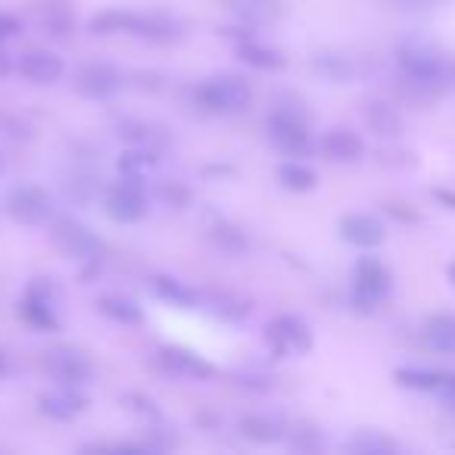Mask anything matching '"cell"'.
<instances>
[{"mask_svg": "<svg viewBox=\"0 0 455 455\" xmlns=\"http://www.w3.org/2000/svg\"><path fill=\"white\" fill-rule=\"evenodd\" d=\"M194 100H196V107H203L206 113L235 116V113L250 109V103H253V88H250V82L243 76L221 72V76H212L196 84Z\"/></svg>", "mask_w": 455, "mask_h": 455, "instance_id": "cell-1", "label": "cell"}, {"mask_svg": "<svg viewBox=\"0 0 455 455\" xmlns=\"http://www.w3.org/2000/svg\"><path fill=\"white\" fill-rule=\"evenodd\" d=\"M268 140L284 156H303L309 150V113L299 107V100L278 103L268 116Z\"/></svg>", "mask_w": 455, "mask_h": 455, "instance_id": "cell-2", "label": "cell"}, {"mask_svg": "<svg viewBox=\"0 0 455 455\" xmlns=\"http://www.w3.org/2000/svg\"><path fill=\"white\" fill-rule=\"evenodd\" d=\"M51 241L53 247L63 256L78 262H97L103 256V241L91 231L84 221L72 219V215H63L51 225Z\"/></svg>", "mask_w": 455, "mask_h": 455, "instance_id": "cell-3", "label": "cell"}, {"mask_svg": "<svg viewBox=\"0 0 455 455\" xmlns=\"http://www.w3.org/2000/svg\"><path fill=\"white\" fill-rule=\"evenodd\" d=\"M393 291V278H390V268L384 262L365 259L355 262V272H353V303L365 312H374Z\"/></svg>", "mask_w": 455, "mask_h": 455, "instance_id": "cell-4", "label": "cell"}, {"mask_svg": "<svg viewBox=\"0 0 455 455\" xmlns=\"http://www.w3.org/2000/svg\"><path fill=\"white\" fill-rule=\"evenodd\" d=\"M399 69L409 88L421 91V94H436L443 88V60L434 51H424V47H403L399 51Z\"/></svg>", "mask_w": 455, "mask_h": 455, "instance_id": "cell-5", "label": "cell"}, {"mask_svg": "<svg viewBox=\"0 0 455 455\" xmlns=\"http://www.w3.org/2000/svg\"><path fill=\"white\" fill-rule=\"evenodd\" d=\"M7 212L20 225H47L53 219V196L38 184H20L7 194Z\"/></svg>", "mask_w": 455, "mask_h": 455, "instance_id": "cell-6", "label": "cell"}, {"mask_svg": "<svg viewBox=\"0 0 455 455\" xmlns=\"http://www.w3.org/2000/svg\"><path fill=\"white\" fill-rule=\"evenodd\" d=\"M266 343L275 355H306L312 349V328L299 315H278L268 322Z\"/></svg>", "mask_w": 455, "mask_h": 455, "instance_id": "cell-7", "label": "cell"}, {"mask_svg": "<svg viewBox=\"0 0 455 455\" xmlns=\"http://www.w3.org/2000/svg\"><path fill=\"white\" fill-rule=\"evenodd\" d=\"M103 209L113 221L119 225H134L147 215V194H144V184L132 181V178H122L119 184L107 190L103 196Z\"/></svg>", "mask_w": 455, "mask_h": 455, "instance_id": "cell-8", "label": "cell"}, {"mask_svg": "<svg viewBox=\"0 0 455 455\" xmlns=\"http://www.w3.org/2000/svg\"><path fill=\"white\" fill-rule=\"evenodd\" d=\"M20 315L26 318L32 328L41 331H57L60 318H57V291H53L51 278H35L28 284L26 299L20 303Z\"/></svg>", "mask_w": 455, "mask_h": 455, "instance_id": "cell-9", "label": "cell"}, {"mask_svg": "<svg viewBox=\"0 0 455 455\" xmlns=\"http://www.w3.org/2000/svg\"><path fill=\"white\" fill-rule=\"evenodd\" d=\"M44 371L51 374L57 384H69V387H82L91 380L94 365L82 349L72 347H57L51 353H44Z\"/></svg>", "mask_w": 455, "mask_h": 455, "instance_id": "cell-10", "label": "cell"}, {"mask_svg": "<svg viewBox=\"0 0 455 455\" xmlns=\"http://www.w3.org/2000/svg\"><path fill=\"white\" fill-rule=\"evenodd\" d=\"M122 84H125L122 72L109 63H88L76 76V91L88 100H109L113 94H119Z\"/></svg>", "mask_w": 455, "mask_h": 455, "instance_id": "cell-11", "label": "cell"}, {"mask_svg": "<svg viewBox=\"0 0 455 455\" xmlns=\"http://www.w3.org/2000/svg\"><path fill=\"white\" fill-rule=\"evenodd\" d=\"M156 365L159 371L172 374V378H181V380H209L215 374V368L209 365L203 355L190 353L184 347H163L156 353Z\"/></svg>", "mask_w": 455, "mask_h": 455, "instance_id": "cell-12", "label": "cell"}, {"mask_svg": "<svg viewBox=\"0 0 455 455\" xmlns=\"http://www.w3.org/2000/svg\"><path fill=\"white\" fill-rule=\"evenodd\" d=\"M41 415H47L51 421H76L84 409H88V396L78 387L60 384L57 390H47L38 396Z\"/></svg>", "mask_w": 455, "mask_h": 455, "instance_id": "cell-13", "label": "cell"}, {"mask_svg": "<svg viewBox=\"0 0 455 455\" xmlns=\"http://www.w3.org/2000/svg\"><path fill=\"white\" fill-rule=\"evenodd\" d=\"M125 35L150 41V44H172V41H181L184 32H181V22L165 13H132Z\"/></svg>", "mask_w": 455, "mask_h": 455, "instance_id": "cell-14", "label": "cell"}, {"mask_svg": "<svg viewBox=\"0 0 455 455\" xmlns=\"http://www.w3.org/2000/svg\"><path fill=\"white\" fill-rule=\"evenodd\" d=\"M340 237L347 243L359 250H374L384 243L387 231H384V221L378 215H368V212H349L340 219Z\"/></svg>", "mask_w": 455, "mask_h": 455, "instance_id": "cell-15", "label": "cell"}, {"mask_svg": "<svg viewBox=\"0 0 455 455\" xmlns=\"http://www.w3.org/2000/svg\"><path fill=\"white\" fill-rule=\"evenodd\" d=\"M16 72L32 84H53V82H60L66 66H63V60L51 51H26L20 57V63H16Z\"/></svg>", "mask_w": 455, "mask_h": 455, "instance_id": "cell-16", "label": "cell"}, {"mask_svg": "<svg viewBox=\"0 0 455 455\" xmlns=\"http://www.w3.org/2000/svg\"><path fill=\"white\" fill-rule=\"evenodd\" d=\"M225 7L247 26H268L284 16V0H225Z\"/></svg>", "mask_w": 455, "mask_h": 455, "instance_id": "cell-17", "label": "cell"}, {"mask_svg": "<svg viewBox=\"0 0 455 455\" xmlns=\"http://www.w3.org/2000/svg\"><path fill=\"white\" fill-rule=\"evenodd\" d=\"M322 153L331 163H359L365 153V140L347 128H331L322 138Z\"/></svg>", "mask_w": 455, "mask_h": 455, "instance_id": "cell-18", "label": "cell"}, {"mask_svg": "<svg viewBox=\"0 0 455 455\" xmlns=\"http://www.w3.org/2000/svg\"><path fill=\"white\" fill-rule=\"evenodd\" d=\"M237 430H241L243 440L256 443V446H272V443H281L287 436V427L272 415H243L237 421Z\"/></svg>", "mask_w": 455, "mask_h": 455, "instance_id": "cell-19", "label": "cell"}, {"mask_svg": "<svg viewBox=\"0 0 455 455\" xmlns=\"http://www.w3.org/2000/svg\"><path fill=\"white\" fill-rule=\"evenodd\" d=\"M235 51H237V57H241L243 63L253 66V69H262V72H278V69H284V63H287L284 53L275 51V47H266L259 38H256V35L237 41Z\"/></svg>", "mask_w": 455, "mask_h": 455, "instance_id": "cell-20", "label": "cell"}, {"mask_svg": "<svg viewBox=\"0 0 455 455\" xmlns=\"http://www.w3.org/2000/svg\"><path fill=\"white\" fill-rule=\"evenodd\" d=\"M35 22H38L41 32L60 41L76 32V16H72L63 4H41V7H35Z\"/></svg>", "mask_w": 455, "mask_h": 455, "instance_id": "cell-21", "label": "cell"}, {"mask_svg": "<svg viewBox=\"0 0 455 455\" xmlns=\"http://www.w3.org/2000/svg\"><path fill=\"white\" fill-rule=\"evenodd\" d=\"M278 184L291 194H306L318 184V175L312 165L299 163V159H287V163L278 165Z\"/></svg>", "mask_w": 455, "mask_h": 455, "instance_id": "cell-22", "label": "cell"}, {"mask_svg": "<svg viewBox=\"0 0 455 455\" xmlns=\"http://www.w3.org/2000/svg\"><path fill=\"white\" fill-rule=\"evenodd\" d=\"M119 138H125L132 147L153 150V153H163V147H165V134L159 132L156 125H150V122H122Z\"/></svg>", "mask_w": 455, "mask_h": 455, "instance_id": "cell-23", "label": "cell"}, {"mask_svg": "<svg viewBox=\"0 0 455 455\" xmlns=\"http://www.w3.org/2000/svg\"><path fill=\"white\" fill-rule=\"evenodd\" d=\"M200 306L212 312V315L225 318V322H241V318H247V312H250V306L243 303V299L231 297V293H219V291L200 293Z\"/></svg>", "mask_w": 455, "mask_h": 455, "instance_id": "cell-24", "label": "cell"}, {"mask_svg": "<svg viewBox=\"0 0 455 455\" xmlns=\"http://www.w3.org/2000/svg\"><path fill=\"white\" fill-rule=\"evenodd\" d=\"M97 312L100 315H107L109 322H116V324H140L144 322V312H140V306L134 303V299H128V297H100L97 299Z\"/></svg>", "mask_w": 455, "mask_h": 455, "instance_id": "cell-25", "label": "cell"}, {"mask_svg": "<svg viewBox=\"0 0 455 455\" xmlns=\"http://www.w3.org/2000/svg\"><path fill=\"white\" fill-rule=\"evenodd\" d=\"M424 340L436 353L455 355V318L452 315H434L424 324Z\"/></svg>", "mask_w": 455, "mask_h": 455, "instance_id": "cell-26", "label": "cell"}, {"mask_svg": "<svg viewBox=\"0 0 455 455\" xmlns=\"http://www.w3.org/2000/svg\"><path fill=\"white\" fill-rule=\"evenodd\" d=\"M156 159L159 153L153 150H140V147H132L128 153H122L119 159V172L122 178H132V181H147V175H150L153 169H156Z\"/></svg>", "mask_w": 455, "mask_h": 455, "instance_id": "cell-27", "label": "cell"}, {"mask_svg": "<svg viewBox=\"0 0 455 455\" xmlns=\"http://www.w3.org/2000/svg\"><path fill=\"white\" fill-rule=\"evenodd\" d=\"M153 291H156L159 299H165V303H172V306H181V309L200 306V291H190L188 284H181V281H175V278H156L153 281Z\"/></svg>", "mask_w": 455, "mask_h": 455, "instance_id": "cell-28", "label": "cell"}, {"mask_svg": "<svg viewBox=\"0 0 455 455\" xmlns=\"http://www.w3.org/2000/svg\"><path fill=\"white\" fill-rule=\"evenodd\" d=\"M209 241H212L215 247H219L221 253H228V256H241V253H247V247H250L247 237H243L237 228L225 225V221H219V225L209 228Z\"/></svg>", "mask_w": 455, "mask_h": 455, "instance_id": "cell-29", "label": "cell"}, {"mask_svg": "<svg viewBox=\"0 0 455 455\" xmlns=\"http://www.w3.org/2000/svg\"><path fill=\"white\" fill-rule=\"evenodd\" d=\"M365 119H368V125H371L378 134H399V128H403V119H399V113L393 107H387V103H368V107H365Z\"/></svg>", "mask_w": 455, "mask_h": 455, "instance_id": "cell-30", "label": "cell"}, {"mask_svg": "<svg viewBox=\"0 0 455 455\" xmlns=\"http://www.w3.org/2000/svg\"><path fill=\"white\" fill-rule=\"evenodd\" d=\"M443 380V371H430V368H399L396 371V384L409 387V390H430L436 393V387H440Z\"/></svg>", "mask_w": 455, "mask_h": 455, "instance_id": "cell-31", "label": "cell"}, {"mask_svg": "<svg viewBox=\"0 0 455 455\" xmlns=\"http://www.w3.org/2000/svg\"><path fill=\"white\" fill-rule=\"evenodd\" d=\"M132 10H103L91 20V32L94 35H125Z\"/></svg>", "mask_w": 455, "mask_h": 455, "instance_id": "cell-32", "label": "cell"}, {"mask_svg": "<svg viewBox=\"0 0 455 455\" xmlns=\"http://www.w3.org/2000/svg\"><path fill=\"white\" fill-rule=\"evenodd\" d=\"M349 449H353V452H362V455H384V452H393V449H396V443H390L387 436L365 430V434H359V436H353V440H349Z\"/></svg>", "mask_w": 455, "mask_h": 455, "instance_id": "cell-33", "label": "cell"}, {"mask_svg": "<svg viewBox=\"0 0 455 455\" xmlns=\"http://www.w3.org/2000/svg\"><path fill=\"white\" fill-rule=\"evenodd\" d=\"M156 196L165 203V206H175V209H184L190 203V190L178 181H165L163 188H156Z\"/></svg>", "mask_w": 455, "mask_h": 455, "instance_id": "cell-34", "label": "cell"}, {"mask_svg": "<svg viewBox=\"0 0 455 455\" xmlns=\"http://www.w3.org/2000/svg\"><path fill=\"white\" fill-rule=\"evenodd\" d=\"M125 403H128V409L138 411V415L150 418V421H159V409H156V405H153V399L140 396V393H128Z\"/></svg>", "mask_w": 455, "mask_h": 455, "instance_id": "cell-35", "label": "cell"}, {"mask_svg": "<svg viewBox=\"0 0 455 455\" xmlns=\"http://www.w3.org/2000/svg\"><path fill=\"white\" fill-rule=\"evenodd\" d=\"M20 32H22V22L16 20L13 13H4V10H0V41L16 38Z\"/></svg>", "mask_w": 455, "mask_h": 455, "instance_id": "cell-36", "label": "cell"}, {"mask_svg": "<svg viewBox=\"0 0 455 455\" xmlns=\"http://www.w3.org/2000/svg\"><path fill=\"white\" fill-rule=\"evenodd\" d=\"M436 393H440V399L449 405V409L455 411V374H443L440 387H436Z\"/></svg>", "mask_w": 455, "mask_h": 455, "instance_id": "cell-37", "label": "cell"}, {"mask_svg": "<svg viewBox=\"0 0 455 455\" xmlns=\"http://www.w3.org/2000/svg\"><path fill=\"white\" fill-rule=\"evenodd\" d=\"M10 72H13V63H10V57H7V53L0 51V82H4V78H7Z\"/></svg>", "mask_w": 455, "mask_h": 455, "instance_id": "cell-38", "label": "cell"}, {"mask_svg": "<svg viewBox=\"0 0 455 455\" xmlns=\"http://www.w3.org/2000/svg\"><path fill=\"white\" fill-rule=\"evenodd\" d=\"M436 200H440V203H446V206L449 209H455V194H449V190H436Z\"/></svg>", "mask_w": 455, "mask_h": 455, "instance_id": "cell-39", "label": "cell"}, {"mask_svg": "<svg viewBox=\"0 0 455 455\" xmlns=\"http://www.w3.org/2000/svg\"><path fill=\"white\" fill-rule=\"evenodd\" d=\"M449 278H452V284H455V266H449Z\"/></svg>", "mask_w": 455, "mask_h": 455, "instance_id": "cell-40", "label": "cell"}, {"mask_svg": "<svg viewBox=\"0 0 455 455\" xmlns=\"http://www.w3.org/2000/svg\"><path fill=\"white\" fill-rule=\"evenodd\" d=\"M4 371H7V365H4V355H0V374H4Z\"/></svg>", "mask_w": 455, "mask_h": 455, "instance_id": "cell-41", "label": "cell"}, {"mask_svg": "<svg viewBox=\"0 0 455 455\" xmlns=\"http://www.w3.org/2000/svg\"><path fill=\"white\" fill-rule=\"evenodd\" d=\"M4 169H7V163H4V156H0V172H4Z\"/></svg>", "mask_w": 455, "mask_h": 455, "instance_id": "cell-42", "label": "cell"}, {"mask_svg": "<svg viewBox=\"0 0 455 455\" xmlns=\"http://www.w3.org/2000/svg\"><path fill=\"white\" fill-rule=\"evenodd\" d=\"M411 4H421V0H411Z\"/></svg>", "mask_w": 455, "mask_h": 455, "instance_id": "cell-43", "label": "cell"}]
</instances>
